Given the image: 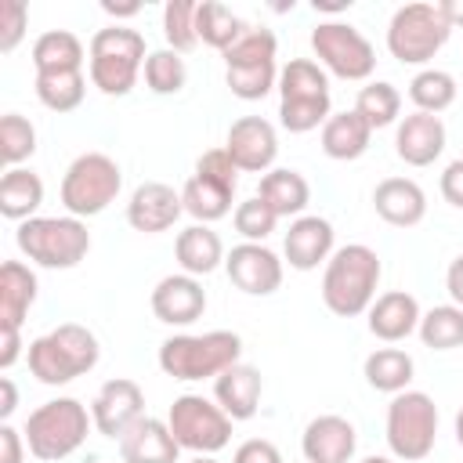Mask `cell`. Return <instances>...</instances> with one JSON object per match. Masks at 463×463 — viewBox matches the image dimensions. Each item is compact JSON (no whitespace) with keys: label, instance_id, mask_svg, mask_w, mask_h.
<instances>
[{"label":"cell","instance_id":"cell-9","mask_svg":"<svg viewBox=\"0 0 463 463\" xmlns=\"http://www.w3.org/2000/svg\"><path fill=\"white\" fill-rule=\"evenodd\" d=\"M387 449L402 463H420L434 452L438 441V405L427 391H402L387 405V427H383Z\"/></svg>","mask_w":463,"mask_h":463},{"label":"cell","instance_id":"cell-49","mask_svg":"<svg viewBox=\"0 0 463 463\" xmlns=\"http://www.w3.org/2000/svg\"><path fill=\"white\" fill-rule=\"evenodd\" d=\"M22 326H0V369L7 373L22 358Z\"/></svg>","mask_w":463,"mask_h":463},{"label":"cell","instance_id":"cell-54","mask_svg":"<svg viewBox=\"0 0 463 463\" xmlns=\"http://www.w3.org/2000/svg\"><path fill=\"white\" fill-rule=\"evenodd\" d=\"M347 7H351V0H315V11H326V14H340Z\"/></svg>","mask_w":463,"mask_h":463},{"label":"cell","instance_id":"cell-44","mask_svg":"<svg viewBox=\"0 0 463 463\" xmlns=\"http://www.w3.org/2000/svg\"><path fill=\"white\" fill-rule=\"evenodd\" d=\"M29 29V7L22 0H4L0 4V54H11Z\"/></svg>","mask_w":463,"mask_h":463},{"label":"cell","instance_id":"cell-23","mask_svg":"<svg viewBox=\"0 0 463 463\" xmlns=\"http://www.w3.org/2000/svg\"><path fill=\"white\" fill-rule=\"evenodd\" d=\"M373 210L394 228H412L427 217V192L412 177H383L373 188Z\"/></svg>","mask_w":463,"mask_h":463},{"label":"cell","instance_id":"cell-24","mask_svg":"<svg viewBox=\"0 0 463 463\" xmlns=\"http://www.w3.org/2000/svg\"><path fill=\"white\" fill-rule=\"evenodd\" d=\"M260 391H264L260 369H253V365H246V362H235L232 369H224V373L213 380V402H217L235 423L257 416Z\"/></svg>","mask_w":463,"mask_h":463},{"label":"cell","instance_id":"cell-55","mask_svg":"<svg viewBox=\"0 0 463 463\" xmlns=\"http://www.w3.org/2000/svg\"><path fill=\"white\" fill-rule=\"evenodd\" d=\"M452 430H456V441H459V449H463V405H459V412H456V420H452Z\"/></svg>","mask_w":463,"mask_h":463},{"label":"cell","instance_id":"cell-33","mask_svg":"<svg viewBox=\"0 0 463 463\" xmlns=\"http://www.w3.org/2000/svg\"><path fill=\"white\" fill-rule=\"evenodd\" d=\"M246 29H250V25H246L232 7H224V4H217V0H203V4L195 7V33H199V40H203L206 47L221 51V54H224L232 43H239Z\"/></svg>","mask_w":463,"mask_h":463},{"label":"cell","instance_id":"cell-45","mask_svg":"<svg viewBox=\"0 0 463 463\" xmlns=\"http://www.w3.org/2000/svg\"><path fill=\"white\" fill-rule=\"evenodd\" d=\"M195 174H199V177H210V181H217V184H228V188L239 184V166L232 163V156H228L224 145H221V148H206V152L195 159Z\"/></svg>","mask_w":463,"mask_h":463},{"label":"cell","instance_id":"cell-29","mask_svg":"<svg viewBox=\"0 0 463 463\" xmlns=\"http://www.w3.org/2000/svg\"><path fill=\"white\" fill-rule=\"evenodd\" d=\"M362 376H365V383H369L373 391L394 398V394L409 391V383H412V376H416V362H412V354L402 351V347H376L373 354H365Z\"/></svg>","mask_w":463,"mask_h":463},{"label":"cell","instance_id":"cell-25","mask_svg":"<svg viewBox=\"0 0 463 463\" xmlns=\"http://www.w3.org/2000/svg\"><path fill=\"white\" fill-rule=\"evenodd\" d=\"M257 199H264L271 210H275V217L282 221V217H304V210H307V203H311V184H307V177L300 174V170H289V166H275V170H268L264 177H260V184H257Z\"/></svg>","mask_w":463,"mask_h":463},{"label":"cell","instance_id":"cell-51","mask_svg":"<svg viewBox=\"0 0 463 463\" xmlns=\"http://www.w3.org/2000/svg\"><path fill=\"white\" fill-rule=\"evenodd\" d=\"M18 409V387L11 376H0V423H7Z\"/></svg>","mask_w":463,"mask_h":463},{"label":"cell","instance_id":"cell-14","mask_svg":"<svg viewBox=\"0 0 463 463\" xmlns=\"http://www.w3.org/2000/svg\"><path fill=\"white\" fill-rule=\"evenodd\" d=\"M232 163L239 166V174H268L275 170V156H279V130L271 119L264 116H239L228 127V141H224Z\"/></svg>","mask_w":463,"mask_h":463},{"label":"cell","instance_id":"cell-18","mask_svg":"<svg viewBox=\"0 0 463 463\" xmlns=\"http://www.w3.org/2000/svg\"><path fill=\"white\" fill-rule=\"evenodd\" d=\"M152 304V315L166 326H192L195 318H203L206 311V289L195 275H163L148 297Z\"/></svg>","mask_w":463,"mask_h":463},{"label":"cell","instance_id":"cell-6","mask_svg":"<svg viewBox=\"0 0 463 463\" xmlns=\"http://www.w3.org/2000/svg\"><path fill=\"white\" fill-rule=\"evenodd\" d=\"M329 116V72L315 58H289L279 72V123L289 134H307Z\"/></svg>","mask_w":463,"mask_h":463},{"label":"cell","instance_id":"cell-15","mask_svg":"<svg viewBox=\"0 0 463 463\" xmlns=\"http://www.w3.org/2000/svg\"><path fill=\"white\" fill-rule=\"evenodd\" d=\"M282 264L286 260H279V253L264 242H239L224 257V271L232 286L250 297H271L282 286V275H286Z\"/></svg>","mask_w":463,"mask_h":463},{"label":"cell","instance_id":"cell-35","mask_svg":"<svg viewBox=\"0 0 463 463\" xmlns=\"http://www.w3.org/2000/svg\"><path fill=\"white\" fill-rule=\"evenodd\" d=\"M354 112H358L373 130L391 127V123L402 119V94H398V87L387 83V80H369V83L358 90V98H354Z\"/></svg>","mask_w":463,"mask_h":463},{"label":"cell","instance_id":"cell-1","mask_svg":"<svg viewBox=\"0 0 463 463\" xmlns=\"http://www.w3.org/2000/svg\"><path fill=\"white\" fill-rule=\"evenodd\" d=\"M380 275H383V264L376 250H369L365 242L336 246V253L326 260V271H322V304L340 318L365 315L376 300Z\"/></svg>","mask_w":463,"mask_h":463},{"label":"cell","instance_id":"cell-20","mask_svg":"<svg viewBox=\"0 0 463 463\" xmlns=\"http://www.w3.org/2000/svg\"><path fill=\"white\" fill-rule=\"evenodd\" d=\"M394 152L405 166H430L445 152V123L430 112H409L398 119Z\"/></svg>","mask_w":463,"mask_h":463},{"label":"cell","instance_id":"cell-36","mask_svg":"<svg viewBox=\"0 0 463 463\" xmlns=\"http://www.w3.org/2000/svg\"><path fill=\"white\" fill-rule=\"evenodd\" d=\"M87 76L83 72H36V98L51 112H72L83 105Z\"/></svg>","mask_w":463,"mask_h":463},{"label":"cell","instance_id":"cell-13","mask_svg":"<svg viewBox=\"0 0 463 463\" xmlns=\"http://www.w3.org/2000/svg\"><path fill=\"white\" fill-rule=\"evenodd\" d=\"M90 416H94V430L101 438L119 441L141 416H145V391L137 380L130 376H112L98 387L94 402H90Z\"/></svg>","mask_w":463,"mask_h":463},{"label":"cell","instance_id":"cell-48","mask_svg":"<svg viewBox=\"0 0 463 463\" xmlns=\"http://www.w3.org/2000/svg\"><path fill=\"white\" fill-rule=\"evenodd\" d=\"M441 195H445L449 206L463 210V159H452L441 170Z\"/></svg>","mask_w":463,"mask_h":463},{"label":"cell","instance_id":"cell-38","mask_svg":"<svg viewBox=\"0 0 463 463\" xmlns=\"http://www.w3.org/2000/svg\"><path fill=\"white\" fill-rule=\"evenodd\" d=\"M141 72H145V87H148L152 94H163V98L184 90V83H188V65H184V58H181L177 51H170V47L148 51Z\"/></svg>","mask_w":463,"mask_h":463},{"label":"cell","instance_id":"cell-41","mask_svg":"<svg viewBox=\"0 0 463 463\" xmlns=\"http://www.w3.org/2000/svg\"><path fill=\"white\" fill-rule=\"evenodd\" d=\"M195 0H166L163 4V36H166V47L184 54L199 43V33H195Z\"/></svg>","mask_w":463,"mask_h":463},{"label":"cell","instance_id":"cell-19","mask_svg":"<svg viewBox=\"0 0 463 463\" xmlns=\"http://www.w3.org/2000/svg\"><path fill=\"white\" fill-rule=\"evenodd\" d=\"M358 449V434H354V423L336 416V412H326V416H315L304 434H300V452H304V463H351Z\"/></svg>","mask_w":463,"mask_h":463},{"label":"cell","instance_id":"cell-10","mask_svg":"<svg viewBox=\"0 0 463 463\" xmlns=\"http://www.w3.org/2000/svg\"><path fill=\"white\" fill-rule=\"evenodd\" d=\"M452 36V25L441 18L438 4L412 0L402 4L387 22V51L402 65H427Z\"/></svg>","mask_w":463,"mask_h":463},{"label":"cell","instance_id":"cell-39","mask_svg":"<svg viewBox=\"0 0 463 463\" xmlns=\"http://www.w3.org/2000/svg\"><path fill=\"white\" fill-rule=\"evenodd\" d=\"M36 152V127L22 112H4L0 116V159L7 170L22 166Z\"/></svg>","mask_w":463,"mask_h":463},{"label":"cell","instance_id":"cell-43","mask_svg":"<svg viewBox=\"0 0 463 463\" xmlns=\"http://www.w3.org/2000/svg\"><path fill=\"white\" fill-rule=\"evenodd\" d=\"M232 224H235V232L242 235V242H264V239H268V235L275 232L279 217H275V210H271V206H268L264 199L250 195V199L235 203Z\"/></svg>","mask_w":463,"mask_h":463},{"label":"cell","instance_id":"cell-12","mask_svg":"<svg viewBox=\"0 0 463 463\" xmlns=\"http://www.w3.org/2000/svg\"><path fill=\"white\" fill-rule=\"evenodd\" d=\"M166 423L181 449H188L195 456H213L232 441L235 420L217 402H210L203 394H181V398H174Z\"/></svg>","mask_w":463,"mask_h":463},{"label":"cell","instance_id":"cell-32","mask_svg":"<svg viewBox=\"0 0 463 463\" xmlns=\"http://www.w3.org/2000/svg\"><path fill=\"white\" fill-rule=\"evenodd\" d=\"M232 199H235V188L228 184H217L210 177H199L192 174L181 188V203H184V213L195 217V224H213L221 217L232 213Z\"/></svg>","mask_w":463,"mask_h":463},{"label":"cell","instance_id":"cell-46","mask_svg":"<svg viewBox=\"0 0 463 463\" xmlns=\"http://www.w3.org/2000/svg\"><path fill=\"white\" fill-rule=\"evenodd\" d=\"M232 463H282V452L268 438H250L232 452Z\"/></svg>","mask_w":463,"mask_h":463},{"label":"cell","instance_id":"cell-2","mask_svg":"<svg viewBox=\"0 0 463 463\" xmlns=\"http://www.w3.org/2000/svg\"><path fill=\"white\" fill-rule=\"evenodd\" d=\"M98 358H101V344L80 322H61L25 347L29 373L47 387H61L72 383L76 376H87L98 365Z\"/></svg>","mask_w":463,"mask_h":463},{"label":"cell","instance_id":"cell-34","mask_svg":"<svg viewBox=\"0 0 463 463\" xmlns=\"http://www.w3.org/2000/svg\"><path fill=\"white\" fill-rule=\"evenodd\" d=\"M459 87H456V76L445 72V69H420L412 80H409V101L416 105V112H445L452 101H456Z\"/></svg>","mask_w":463,"mask_h":463},{"label":"cell","instance_id":"cell-50","mask_svg":"<svg viewBox=\"0 0 463 463\" xmlns=\"http://www.w3.org/2000/svg\"><path fill=\"white\" fill-rule=\"evenodd\" d=\"M445 289H449L452 304H456V307H463V253L449 264V271H445Z\"/></svg>","mask_w":463,"mask_h":463},{"label":"cell","instance_id":"cell-7","mask_svg":"<svg viewBox=\"0 0 463 463\" xmlns=\"http://www.w3.org/2000/svg\"><path fill=\"white\" fill-rule=\"evenodd\" d=\"M14 242L22 257L36 268L69 271L90 253V232L80 217H29L18 224Z\"/></svg>","mask_w":463,"mask_h":463},{"label":"cell","instance_id":"cell-30","mask_svg":"<svg viewBox=\"0 0 463 463\" xmlns=\"http://www.w3.org/2000/svg\"><path fill=\"white\" fill-rule=\"evenodd\" d=\"M87 47L69 29H47L33 43V69L36 72H83Z\"/></svg>","mask_w":463,"mask_h":463},{"label":"cell","instance_id":"cell-16","mask_svg":"<svg viewBox=\"0 0 463 463\" xmlns=\"http://www.w3.org/2000/svg\"><path fill=\"white\" fill-rule=\"evenodd\" d=\"M184 213V203H181V192L166 181H145L130 192V203H127V224L141 235H159V232H170L177 224V217Z\"/></svg>","mask_w":463,"mask_h":463},{"label":"cell","instance_id":"cell-47","mask_svg":"<svg viewBox=\"0 0 463 463\" xmlns=\"http://www.w3.org/2000/svg\"><path fill=\"white\" fill-rule=\"evenodd\" d=\"M25 434L11 423H0V463H25Z\"/></svg>","mask_w":463,"mask_h":463},{"label":"cell","instance_id":"cell-53","mask_svg":"<svg viewBox=\"0 0 463 463\" xmlns=\"http://www.w3.org/2000/svg\"><path fill=\"white\" fill-rule=\"evenodd\" d=\"M438 11L452 29H463V0H438Z\"/></svg>","mask_w":463,"mask_h":463},{"label":"cell","instance_id":"cell-31","mask_svg":"<svg viewBox=\"0 0 463 463\" xmlns=\"http://www.w3.org/2000/svg\"><path fill=\"white\" fill-rule=\"evenodd\" d=\"M43 203V181L40 174H33L29 166H14V170H4L0 177V213L14 224L36 217Z\"/></svg>","mask_w":463,"mask_h":463},{"label":"cell","instance_id":"cell-5","mask_svg":"<svg viewBox=\"0 0 463 463\" xmlns=\"http://www.w3.org/2000/svg\"><path fill=\"white\" fill-rule=\"evenodd\" d=\"M90 427L94 416L80 398H51L29 412L22 434L29 456H36L40 463H61L87 441Z\"/></svg>","mask_w":463,"mask_h":463},{"label":"cell","instance_id":"cell-40","mask_svg":"<svg viewBox=\"0 0 463 463\" xmlns=\"http://www.w3.org/2000/svg\"><path fill=\"white\" fill-rule=\"evenodd\" d=\"M279 65L275 61H264V65H235V69H224V83L235 98L242 101H260L264 94H271L279 87Z\"/></svg>","mask_w":463,"mask_h":463},{"label":"cell","instance_id":"cell-56","mask_svg":"<svg viewBox=\"0 0 463 463\" xmlns=\"http://www.w3.org/2000/svg\"><path fill=\"white\" fill-rule=\"evenodd\" d=\"M362 463H394V459H391V456H365Z\"/></svg>","mask_w":463,"mask_h":463},{"label":"cell","instance_id":"cell-26","mask_svg":"<svg viewBox=\"0 0 463 463\" xmlns=\"http://www.w3.org/2000/svg\"><path fill=\"white\" fill-rule=\"evenodd\" d=\"M174 257H177V264H181V271H184V275L203 279V275L217 271V268L224 264V257H228V253H224L221 235H217L210 224H188L184 232H177Z\"/></svg>","mask_w":463,"mask_h":463},{"label":"cell","instance_id":"cell-8","mask_svg":"<svg viewBox=\"0 0 463 463\" xmlns=\"http://www.w3.org/2000/svg\"><path fill=\"white\" fill-rule=\"evenodd\" d=\"M123 188V170L105 152H80L61 177V206L69 217H98L105 213Z\"/></svg>","mask_w":463,"mask_h":463},{"label":"cell","instance_id":"cell-42","mask_svg":"<svg viewBox=\"0 0 463 463\" xmlns=\"http://www.w3.org/2000/svg\"><path fill=\"white\" fill-rule=\"evenodd\" d=\"M275 54H279V36L271 29H264V25H257V29L250 25L242 33V40L232 43L221 58H224V69H235V65H264V61H275Z\"/></svg>","mask_w":463,"mask_h":463},{"label":"cell","instance_id":"cell-3","mask_svg":"<svg viewBox=\"0 0 463 463\" xmlns=\"http://www.w3.org/2000/svg\"><path fill=\"white\" fill-rule=\"evenodd\" d=\"M235 362H242V336L232 329L174 333L159 344V369L181 383L217 380Z\"/></svg>","mask_w":463,"mask_h":463},{"label":"cell","instance_id":"cell-37","mask_svg":"<svg viewBox=\"0 0 463 463\" xmlns=\"http://www.w3.org/2000/svg\"><path fill=\"white\" fill-rule=\"evenodd\" d=\"M420 340L434 351H452L463 347V307L456 304H438L430 311H423L420 318Z\"/></svg>","mask_w":463,"mask_h":463},{"label":"cell","instance_id":"cell-27","mask_svg":"<svg viewBox=\"0 0 463 463\" xmlns=\"http://www.w3.org/2000/svg\"><path fill=\"white\" fill-rule=\"evenodd\" d=\"M369 141H373V127L354 112V109H344V112H333L322 127V152L336 163H351L358 156L369 152Z\"/></svg>","mask_w":463,"mask_h":463},{"label":"cell","instance_id":"cell-11","mask_svg":"<svg viewBox=\"0 0 463 463\" xmlns=\"http://www.w3.org/2000/svg\"><path fill=\"white\" fill-rule=\"evenodd\" d=\"M311 51H315V61L336 80L358 83L376 72V47L351 22H340V18L318 22L311 29Z\"/></svg>","mask_w":463,"mask_h":463},{"label":"cell","instance_id":"cell-28","mask_svg":"<svg viewBox=\"0 0 463 463\" xmlns=\"http://www.w3.org/2000/svg\"><path fill=\"white\" fill-rule=\"evenodd\" d=\"M40 282L36 271L22 260H4L0 264V326H22L29 307L36 304Z\"/></svg>","mask_w":463,"mask_h":463},{"label":"cell","instance_id":"cell-21","mask_svg":"<svg viewBox=\"0 0 463 463\" xmlns=\"http://www.w3.org/2000/svg\"><path fill=\"white\" fill-rule=\"evenodd\" d=\"M365 315H369V318H365L369 333H373L376 340H383V344H398V340L412 336V333L420 329V318H423L420 300H416L412 293H405V289H387V293H380Z\"/></svg>","mask_w":463,"mask_h":463},{"label":"cell","instance_id":"cell-17","mask_svg":"<svg viewBox=\"0 0 463 463\" xmlns=\"http://www.w3.org/2000/svg\"><path fill=\"white\" fill-rule=\"evenodd\" d=\"M282 253L293 271H315L318 264L326 268V260L336 253V232L326 217L304 213L289 221V232L282 235Z\"/></svg>","mask_w":463,"mask_h":463},{"label":"cell","instance_id":"cell-57","mask_svg":"<svg viewBox=\"0 0 463 463\" xmlns=\"http://www.w3.org/2000/svg\"><path fill=\"white\" fill-rule=\"evenodd\" d=\"M188 463H221V459H213V456H192Z\"/></svg>","mask_w":463,"mask_h":463},{"label":"cell","instance_id":"cell-52","mask_svg":"<svg viewBox=\"0 0 463 463\" xmlns=\"http://www.w3.org/2000/svg\"><path fill=\"white\" fill-rule=\"evenodd\" d=\"M101 11H105L109 18H116V25H119L123 18L141 14V4H137V0H130V4H112V0H101Z\"/></svg>","mask_w":463,"mask_h":463},{"label":"cell","instance_id":"cell-22","mask_svg":"<svg viewBox=\"0 0 463 463\" xmlns=\"http://www.w3.org/2000/svg\"><path fill=\"white\" fill-rule=\"evenodd\" d=\"M119 459L123 463H177L181 445L166 420L141 416L123 438H119Z\"/></svg>","mask_w":463,"mask_h":463},{"label":"cell","instance_id":"cell-4","mask_svg":"<svg viewBox=\"0 0 463 463\" xmlns=\"http://www.w3.org/2000/svg\"><path fill=\"white\" fill-rule=\"evenodd\" d=\"M148 47L145 36L130 25H105L87 43V76L109 98H127L137 87Z\"/></svg>","mask_w":463,"mask_h":463}]
</instances>
